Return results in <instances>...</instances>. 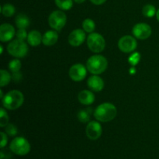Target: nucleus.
Returning <instances> with one entry per match:
<instances>
[{
    "label": "nucleus",
    "mask_w": 159,
    "mask_h": 159,
    "mask_svg": "<svg viewBox=\"0 0 159 159\" xmlns=\"http://www.w3.org/2000/svg\"><path fill=\"white\" fill-rule=\"evenodd\" d=\"M117 114L116 107L110 102L100 104L94 111V116L100 122L107 123L113 120Z\"/></svg>",
    "instance_id": "f257e3e1"
},
{
    "label": "nucleus",
    "mask_w": 159,
    "mask_h": 159,
    "mask_svg": "<svg viewBox=\"0 0 159 159\" xmlns=\"http://www.w3.org/2000/svg\"><path fill=\"white\" fill-rule=\"evenodd\" d=\"M24 96L19 90H12L5 95L2 98L3 107L9 110H14L20 108L23 103Z\"/></svg>",
    "instance_id": "f03ea898"
},
{
    "label": "nucleus",
    "mask_w": 159,
    "mask_h": 159,
    "mask_svg": "<svg viewBox=\"0 0 159 159\" xmlns=\"http://www.w3.org/2000/svg\"><path fill=\"white\" fill-rule=\"evenodd\" d=\"M108 66L107 58L102 55H93L88 59L87 70L93 75H100L106 71Z\"/></svg>",
    "instance_id": "7ed1b4c3"
},
{
    "label": "nucleus",
    "mask_w": 159,
    "mask_h": 159,
    "mask_svg": "<svg viewBox=\"0 0 159 159\" xmlns=\"http://www.w3.org/2000/svg\"><path fill=\"white\" fill-rule=\"evenodd\" d=\"M9 149L15 155L23 156L27 155L30 152V144L26 138L23 137H17L11 141L9 144Z\"/></svg>",
    "instance_id": "20e7f679"
},
{
    "label": "nucleus",
    "mask_w": 159,
    "mask_h": 159,
    "mask_svg": "<svg viewBox=\"0 0 159 159\" xmlns=\"http://www.w3.org/2000/svg\"><path fill=\"white\" fill-rule=\"evenodd\" d=\"M7 51L9 54L13 57H23L27 54L28 46L24 40L16 39L8 44Z\"/></svg>",
    "instance_id": "39448f33"
},
{
    "label": "nucleus",
    "mask_w": 159,
    "mask_h": 159,
    "mask_svg": "<svg viewBox=\"0 0 159 159\" xmlns=\"http://www.w3.org/2000/svg\"><path fill=\"white\" fill-rule=\"evenodd\" d=\"M87 45L90 51L94 53H100L106 47L104 37L97 33H91L87 38Z\"/></svg>",
    "instance_id": "423d86ee"
},
{
    "label": "nucleus",
    "mask_w": 159,
    "mask_h": 159,
    "mask_svg": "<svg viewBox=\"0 0 159 159\" xmlns=\"http://www.w3.org/2000/svg\"><path fill=\"white\" fill-rule=\"evenodd\" d=\"M67 16L62 10H55L50 14L48 17V23L52 29L61 30L65 26Z\"/></svg>",
    "instance_id": "0eeeda50"
},
{
    "label": "nucleus",
    "mask_w": 159,
    "mask_h": 159,
    "mask_svg": "<svg viewBox=\"0 0 159 159\" xmlns=\"http://www.w3.org/2000/svg\"><path fill=\"white\" fill-rule=\"evenodd\" d=\"M138 46V43L135 38L130 35L124 36L120 39L118 47L120 50L124 53H130L134 51Z\"/></svg>",
    "instance_id": "6e6552de"
},
{
    "label": "nucleus",
    "mask_w": 159,
    "mask_h": 159,
    "mask_svg": "<svg viewBox=\"0 0 159 159\" xmlns=\"http://www.w3.org/2000/svg\"><path fill=\"white\" fill-rule=\"evenodd\" d=\"M134 36L139 40H145L152 35V27L148 24L144 23H140L133 27Z\"/></svg>",
    "instance_id": "1a4fd4ad"
},
{
    "label": "nucleus",
    "mask_w": 159,
    "mask_h": 159,
    "mask_svg": "<svg viewBox=\"0 0 159 159\" xmlns=\"http://www.w3.org/2000/svg\"><path fill=\"white\" fill-rule=\"evenodd\" d=\"M70 78L75 82H81L86 77L87 69L83 65L81 64H75L73 65L69 69Z\"/></svg>",
    "instance_id": "9d476101"
},
{
    "label": "nucleus",
    "mask_w": 159,
    "mask_h": 159,
    "mask_svg": "<svg viewBox=\"0 0 159 159\" xmlns=\"http://www.w3.org/2000/svg\"><path fill=\"white\" fill-rule=\"evenodd\" d=\"M102 126L97 121L89 122L87 124V127L85 128L86 136L93 141L99 139L102 135Z\"/></svg>",
    "instance_id": "9b49d317"
},
{
    "label": "nucleus",
    "mask_w": 159,
    "mask_h": 159,
    "mask_svg": "<svg viewBox=\"0 0 159 159\" xmlns=\"http://www.w3.org/2000/svg\"><path fill=\"white\" fill-rule=\"evenodd\" d=\"M85 37V31L81 29H76L68 36V43L73 47H79L84 43Z\"/></svg>",
    "instance_id": "f8f14e48"
},
{
    "label": "nucleus",
    "mask_w": 159,
    "mask_h": 159,
    "mask_svg": "<svg viewBox=\"0 0 159 159\" xmlns=\"http://www.w3.org/2000/svg\"><path fill=\"white\" fill-rule=\"evenodd\" d=\"M16 32L13 26L9 23H3L0 26V40L2 42H8L12 40Z\"/></svg>",
    "instance_id": "ddd939ff"
},
{
    "label": "nucleus",
    "mask_w": 159,
    "mask_h": 159,
    "mask_svg": "<svg viewBox=\"0 0 159 159\" xmlns=\"http://www.w3.org/2000/svg\"><path fill=\"white\" fill-rule=\"evenodd\" d=\"M88 87L93 92H100L104 88V81L97 75H93L87 81Z\"/></svg>",
    "instance_id": "4468645a"
},
{
    "label": "nucleus",
    "mask_w": 159,
    "mask_h": 159,
    "mask_svg": "<svg viewBox=\"0 0 159 159\" xmlns=\"http://www.w3.org/2000/svg\"><path fill=\"white\" fill-rule=\"evenodd\" d=\"M79 101L83 105H91L95 101V95L89 90H82L78 96Z\"/></svg>",
    "instance_id": "2eb2a0df"
},
{
    "label": "nucleus",
    "mask_w": 159,
    "mask_h": 159,
    "mask_svg": "<svg viewBox=\"0 0 159 159\" xmlns=\"http://www.w3.org/2000/svg\"><path fill=\"white\" fill-rule=\"evenodd\" d=\"M58 40V34L56 31L49 30L47 31L43 36L42 43L46 46H52L55 44Z\"/></svg>",
    "instance_id": "dca6fc26"
},
{
    "label": "nucleus",
    "mask_w": 159,
    "mask_h": 159,
    "mask_svg": "<svg viewBox=\"0 0 159 159\" xmlns=\"http://www.w3.org/2000/svg\"><path fill=\"white\" fill-rule=\"evenodd\" d=\"M27 42L30 45L33 47L38 46L40 43H42V39L43 36L41 35L39 31L32 30L28 34L27 36Z\"/></svg>",
    "instance_id": "f3484780"
},
{
    "label": "nucleus",
    "mask_w": 159,
    "mask_h": 159,
    "mask_svg": "<svg viewBox=\"0 0 159 159\" xmlns=\"http://www.w3.org/2000/svg\"><path fill=\"white\" fill-rule=\"evenodd\" d=\"M16 25L19 29H26L30 26V19L26 15L20 13L16 17Z\"/></svg>",
    "instance_id": "a211bd4d"
},
{
    "label": "nucleus",
    "mask_w": 159,
    "mask_h": 159,
    "mask_svg": "<svg viewBox=\"0 0 159 159\" xmlns=\"http://www.w3.org/2000/svg\"><path fill=\"white\" fill-rule=\"evenodd\" d=\"M1 12L4 16L6 17H11L15 14L16 9L13 5L6 3L4 4L1 8Z\"/></svg>",
    "instance_id": "6ab92c4d"
},
{
    "label": "nucleus",
    "mask_w": 159,
    "mask_h": 159,
    "mask_svg": "<svg viewBox=\"0 0 159 159\" xmlns=\"http://www.w3.org/2000/svg\"><path fill=\"white\" fill-rule=\"evenodd\" d=\"M74 0H54L55 4L61 10H69L73 6Z\"/></svg>",
    "instance_id": "aec40b11"
},
{
    "label": "nucleus",
    "mask_w": 159,
    "mask_h": 159,
    "mask_svg": "<svg viewBox=\"0 0 159 159\" xmlns=\"http://www.w3.org/2000/svg\"><path fill=\"white\" fill-rule=\"evenodd\" d=\"M157 11L155 6L152 4H147L143 7L142 13L143 15L148 18H152L156 14Z\"/></svg>",
    "instance_id": "412c9836"
},
{
    "label": "nucleus",
    "mask_w": 159,
    "mask_h": 159,
    "mask_svg": "<svg viewBox=\"0 0 159 159\" xmlns=\"http://www.w3.org/2000/svg\"><path fill=\"white\" fill-rule=\"evenodd\" d=\"M0 75H1V79H0V86L4 87L10 82L11 81V75L6 70L2 69L0 71Z\"/></svg>",
    "instance_id": "4be33fe9"
},
{
    "label": "nucleus",
    "mask_w": 159,
    "mask_h": 159,
    "mask_svg": "<svg viewBox=\"0 0 159 159\" xmlns=\"http://www.w3.org/2000/svg\"><path fill=\"white\" fill-rule=\"evenodd\" d=\"M82 27L85 32L93 33L96 28V24H95V22L91 19H85L82 23Z\"/></svg>",
    "instance_id": "5701e85b"
},
{
    "label": "nucleus",
    "mask_w": 159,
    "mask_h": 159,
    "mask_svg": "<svg viewBox=\"0 0 159 159\" xmlns=\"http://www.w3.org/2000/svg\"><path fill=\"white\" fill-rule=\"evenodd\" d=\"M90 109L82 110L78 113V119L82 123H87L90 120Z\"/></svg>",
    "instance_id": "b1692460"
},
{
    "label": "nucleus",
    "mask_w": 159,
    "mask_h": 159,
    "mask_svg": "<svg viewBox=\"0 0 159 159\" xmlns=\"http://www.w3.org/2000/svg\"><path fill=\"white\" fill-rule=\"evenodd\" d=\"M21 66H22L21 62H20V61H19L18 59H14V60H12L9 64V68L12 73L20 71V68H21Z\"/></svg>",
    "instance_id": "393cba45"
},
{
    "label": "nucleus",
    "mask_w": 159,
    "mask_h": 159,
    "mask_svg": "<svg viewBox=\"0 0 159 159\" xmlns=\"http://www.w3.org/2000/svg\"><path fill=\"white\" fill-rule=\"evenodd\" d=\"M9 124V116L8 113L3 108L0 109V127H5Z\"/></svg>",
    "instance_id": "a878e982"
},
{
    "label": "nucleus",
    "mask_w": 159,
    "mask_h": 159,
    "mask_svg": "<svg viewBox=\"0 0 159 159\" xmlns=\"http://www.w3.org/2000/svg\"><path fill=\"white\" fill-rule=\"evenodd\" d=\"M5 130H6V133L9 136H16V135L17 134V133H18V130H17V127H16L14 124H8L6 126V129H5Z\"/></svg>",
    "instance_id": "bb28decb"
},
{
    "label": "nucleus",
    "mask_w": 159,
    "mask_h": 159,
    "mask_svg": "<svg viewBox=\"0 0 159 159\" xmlns=\"http://www.w3.org/2000/svg\"><path fill=\"white\" fill-rule=\"evenodd\" d=\"M16 36L17 39L21 40H24L25 39L27 38V33H26L25 29H19L17 32L16 33Z\"/></svg>",
    "instance_id": "cd10ccee"
},
{
    "label": "nucleus",
    "mask_w": 159,
    "mask_h": 159,
    "mask_svg": "<svg viewBox=\"0 0 159 159\" xmlns=\"http://www.w3.org/2000/svg\"><path fill=\"white\" fill-rule=\"evenodd\" d=\"M0 135H1V138H2L0 147H1V148H3L6 147V144H7V141H8L7 135H6V133H4V132H1V133H0Z\"/></svg>",
    "instance_id": "c85d7f7f"
},
{
    "label": "nucleus",
    "mask_w": 159,
    "mask_h": 159,
    "mask_svg": "<svg viewBox=\"0 0 159 159\" xmlns=\"http://www.w3.org/2000/svg\"><path fill=\"white\" fill-rule=\"evenodd\" d=\"M92 3H93L94 5L96 6H99V5H102L103 3H105L107 2V0H90Z\"/></svg>",
    "instance_id": "c756f323"
},
{
    "label": "nucleus",
    "mask_w": 159,
    "mask_h": 159,
    "mask_svg": "<svg viewBox=\"0 0 159 159\" xmlns=\"http://www.w3.org/2000/svg\"><path fill=\"white\" fill-rule=\"evenodd\" d=\"M12 78H13L16 81H19L22 79V75L20 74L19 71L18 72H15L13 73V76H12Z\"/></svg>",
    "instance_id": "7c9ffc66"
},
{
    "label": "nucleus",
    "mask_w": 159,
    "mask_h": 159,
    "mask_svg": "<svg viewBox=\"0 0 159 159\" xmlns=\"http://www.w3.org/2000/svg\"><path fill=\"white\" fill-rule=\"evenodd\" d=\"M85 0H74L75 2L78 3V4H81V3H83Z\"/></svg>",
    "instance_id": "2f4dec72"
},
{
    "label": "nucleus",
    "mask_w": 159,
    "mask_h": 159,
    "mask_svg": "<svg viewBox=\"0 0 159 159\" xmlns=\"http://www.w3.org/2000/svg\"><path fill=\"white\" fill-rule=\"evenodd\" d=\"M156 17H157V20H158V21L159 22V9L156 12Z\"/></svg>",
    "instance_id": "473e14b6"
}]
</instances>
